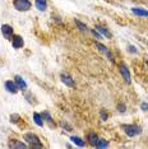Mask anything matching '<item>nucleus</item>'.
Segmentation results:
<instances>
[{
	"instance_id": "obj_1",
	"label": "nucleus",
	"mask_w": 148,
	"mask_h": 149,
	"mask_svg": "<svg viewBox=\"0 0 148 149\" xmlns=\"http://www.w3.org/2000/svg\"><path fill=\"white\" fill-rule=\"evenodd\" d=\"M24 140L29 144L31 148H42L41 140H40L38 136L33 133H26L24 134Z\"/></svg>"
},
{
	"instance_id": "obj_2",
	"label": "nucleus",
	"mask_w": 148,
	"mask_h": 149,
	"mask_svg": "<svg viewBox=\"0 0 148 149\" xmlns=\"http://www.w3.org/2000/svg\"><path fill=\"white\" fill-rule=\"evenodd\" d=\"M123 129H124V131H125V134L130 138H133V136H135V135L142 133V127L138 126V125H134V124L123 125Z\"/></svg>"
},
{
	"instance_id": "obj_3",
	"label": "nucleus",
	"mask_w": 148,
	"mask_h": 149,
	"mask_svg": "<svg viewBox=\"0 0 148 149\" xmlns=\"http://www.w3.org/2000/svg\"><path fill=\"white\" fill-rule=\"evenodd\" d=\"M13 5L17 10L19 12H27L31 9L32 3L29 0H13Z\"/></svg>"
},
{
	"instance_id": "obj_4",
	"label": "nucleus",
	"mask_w": 148,
	"mask_h": 149,
	"mask_svg": "<svg viewBox=\"0 0 148 149\" xmlns=\"http://www.w3.org/2000/svg\"><path fill=\"white\" fill-rule=\"evenodd\" d=\"M119 70H120V73H121L123 79L125 80V83H126V84H129L130 82H132V78H130L129 69H128V66L125 65V64H124V63L120 64V65H119Z\"/></svg>"
},
{
	"instance_id": "obj_5",
	"label": "nucleus",
	"mask_w": 148,
	"mask_h": 149,
	"mask_svg": "<svg viewBox=\"0 0 148 149\" xmlns=\"http://www.w3.org/2000/svg\"><path fill=\"white\" fill-rule=\"evenodd\" d=\"M23 45H24V41H23V38L21 36H18V35H13V37H12V46L14 47V49H22L23 47Z\"/></svg>"
},
{
	"instance_id": "obj_6",
	"label": "nucleus",
	"mask_w": 148,
	"mask_h": 149,
	"mask_svg": "<svg viewBox=\"0 0 148 149\" xmlns=\"http://www.w3.org/2000/svg\"><path fill=\"white\" fill-rule=\"evenodd\" d=\"M60 79H61V82L65 84V86H68V87H74V86H75L74 79L69 75V74H66V73H63L61 75H60Z\"/></svg>"
},
{
	"instance_id": "obj_7",
	"label": "nucleus",
	"mask_w": 148,
	"mask_h": 149,
	"mask_svg": "<svg viewBox=\"0 0 148 149\" xmlns=\"http://www.w3.org/2000/svg\"><path fill=\"white\" fill-rule=\"evenodd\" d=\"M95 46H96L97 49L100 50L101 52H103V54H105V55H106L107 57H109V59L111 60V61H114V56H112V54L110 52V50L107 49V47H106L105 45H102V43H100V42H96V43H95Z\"/></svg>"
},
{
	"instance_id": "obj_8",
	"label": "nucleus",
	"mask_w": 148,
	"mask_h": 149,
	"mask_svg": "<svg viewBox=\"0 0 148 149\" xmlns=\"http://www.w3.org/2000/svg\"><path fill=\"white\" fill-rule=\"evenodd\" d=\"M1 33H3V36H4L5 38L10 40L13 37V28L9 24H3L1 26Z\"/></svg>"
},
{
	"instance_id": "obj_9",
	"label": "nucleus",
	"mask_w": 148,
	"mask_h": 149,
	"mask_svg": "<svg viewBox=\"0 0 148 149\" xmlns=\"http://www.w3.org/2000/svg\"><path fill=\"white\" fill-rule=\"evenodd\" d=\"M5 89L8 91L9 93H17L18 92V87H17V84H15V82H13V80H6L5 82Z\"/></svg>"
},
{
	"instance_id": "obj_10",
	"label": "nucleus",
	"mask_w": 148,
	"mask_h": 149,
	"mask_svg": "<svg viewBox=\"0 0 148 149\" xmlns=\"http://www.w3.org/2000/svg\"><path fill=\"white\" fill-rule=\"evenodd\" d=\"M87 140H88V143L92 145V147H96L97 141H98V135H97L95 131H91V133H88V135H87Z\"/></svg>"
},
{
	"instance_id": "obj_11",
	"label": "nucleus",
	"mask_w": 148,
	"mask_h": 149,
	"mask_svg": "<svg viewBox=\"0 0 148 149\" xmlns=\"http://www.w3.org/2000/svg\"><path fill=\"white\" fill-rule=\"evenodd\" d=\"M14 82H15V84H17V87H18V89L24 91L26 88H27V83L24 82V79H23L21 75H15V77H14Z\"/></svg>"
},
{
	"instance_id": "obj_12",
	"label": "nucleus",
	"mask_w": 148,
	"mask_h": 149,
	"mask_svg": "<svg viewBox=\"0 0 148 149\" xmlns=\"http://www.w3.org/2000/svg\"><path fill=\"white\" fill-rule=\"evenodd\" d=\"M9 148H13V149H26L27 145L24 143H21L19 140L13 139V140H10V143H9Z\"/></svg>"
},
{
	"instance_id": "obj_13",
	"label": "nucleus",
	"mask_w": 148,
	"mask_h": 149,
	"mask_svg": "<svg viewBox=\"0 0 148 149\" xmlns=\"http://www.w3.org/2000/svg\"><path fill=\"white\" fill-rule=\"evenodd\" d=\"M132 13L135 14L138 17H147L148 18V10L146 9H142V8H132Z\"/></svg>"
},
{
	"instance_id": "obj_14",
	"label": "nucleus",
	"mask_w": 148,
	"mask_h": 149,
	"mask_svg": "<svg viewBox=\"0 0 148 149\" xmlns=\"http://www.w3.org/2000/svg\"><path fill=\"white\" fill-rule=\"evenodd\" d=\"M35 5L38 10L43 12V10H46V8H47V0H36Z\"/></svg>"
},
{
	"instance_id": "obj_15",
	"label": "nucleus",
	"mask_w": 148,
	"mask_h": 149,
	"mask_svg": "<svg viewBox=\"0 0 148 149\" xmlns=\"http://www.w3.org/2000/svg\"><path fill=\"white\" fill-rule=\"evenodd\" d=\"M96 31L97 32H100V35L101 36H105V37H107V38H111V33L107 31V28H105V27H102V26H96Z\"/></svg>"
},
{
	"instance_id": "obj_16",
	"label": "nucleus",
	"mask_w": 148,
	"mask_h": 149,
	"mask_svg": "<svg viewBox=\"0 0 148 149\" xmlns=\"http://www.w3.org/2000/svg\"><path fill=\"white\" fill-rule=\"evenodd\" d=\"M33 121H35V124L37 125V126H43V117H42V115L35 112V113H33Z\"/></svg>"
},
{
	"instance_id": "obj_17",
	"label": "nucleus",
	"mask_w": 148,
	"mask_h": 149,
	"mask_svg": "<svg viewBox=\"0 0 148 149\" xmlns=\"http://www.w3.org/2000/svg\"><path fill=\"white\" fill-rule=\"evenodd\" d=\"M70 140H72L74 144L78 145V147H80V148L84 147V145H86V141L83 140L82 138H79V136H72V138H70Z\"/></svg>"
},
{
	"instance_id": "obj_18",
	"label": "nucleus",
	"mask_w": 148,
	"mask_h": 149,
	"mask_svg": "<svg viewBox=\"0 0 148 149\" xmlns=\"http://www.w3.org/2000/svg\"><path fill=\"white\" fill-rule=\"evenodd\" d=\"M74 23L77 24V27L80 29V31H83V32H88L89 29H88V27H87L84 23H82L80 21H78V19H74Z\"/></svg>"
},
{
	"instance_id": "obj_19",
	"label": "nucleus",
	"mask_w": 148,
	"mask_h": 149,
	"mask_svg": "<svg viewBox=\"0 0 148 149\" xmlns=\"http://www.w3.org/2000/svg\"><path fill=\"white\" fill-rule=\"evenodd\" d=\"M109 147V141L105 140V139H100L98 138V141H97L96 144V148H106Z\"/></svg>"
},
{
	"instance_id": "obj_20",
	"label": "nucleus",
	"mask_w": 148,
	"mask_h": 149,
	"mask_svg": "<svg viewBox=\"0 0 148 149\" xmlns=\"http://www.w3.org/2000/svg\"><path fill=\"white\" fill-rule=\"evenodd\" d=\"M117 111H119V112H125L126 111V106H125V103H123V102H119L117 103Z\"/></svg>"
},
{
	"instance_id": "obj_21",
	"label": "nucleus",
	"mask_w": 148,
	"mask_h": 149,
	"mask_svg": "<svg viewBox=\"0 0 148 149\" xmlns=\"http://www.w3.org/2000/svg\"><path fill=\"white\" fill-rule=\"evenodd\" d=\"M42 117H43V120H46L47 123H50V124L52 123V118H51V116H50V113L47 112V111H45V112L42 113Z\"/></svg>"
},
{
	"instance_id": "obj_22",
	"label": "nucleus",
	"mask_w": 148,
	"mask_h": 149,
	"mask_svg": "<svg viewBox=\"0 0 148 149\" xmlns=\"http://www.w3.org/2000/svg\"><path fill=\"white\" fill-rule=\"evenodd\" d=\"M100 116H101V118H102L103 121H106V120H107V117H109V115H107L106 111L101 110V111H100Z\"/></svg>"
},
{
	"instance_id": "obj_23",
	"label": "nucleus",
	"mask_w": 148,
	"mask_h": 149,
	"mask_svg": "<svg viewBox=\"0 0 148 149\" xmlns=\"http://www.w3.org/2000/svg\"><path fill=\"white\" fill-rule=\"evenodd\" d=\"M19 120V115H12V116H10V123H17V121H18Z\"/></svg>"
},
{
	"instance_id": "obj_24",
	"label": "nucleus",
	"mask_w": 148,
	"mask_h": 149,
	"mask_svg": "<svg viewBox=\"0 0 148 149\" xmlns=\"http://www.w3.org/2000/svg\"><path fill=\"white\" fill-rule=\"evenodd\" d=\"M128 51H129V52H132V54H135V52H137V47H135V46H132V45H130L129 47H128Z\"/></svg>"
},
{
	"instance_id": "obj_25",
	"label": "nucleus",
	"mask_w": 148,
	"mask_h": 149,
	"mask_svg": "<svg viewBox=\"0 0 148 149\" xmlns=\"http://www.w3.org/2000/svg\"><path fill=\"white\" fill-rule=\"evenodd\" d=\"M91 32H92V35H93V36H95V37H96V38H102V36H101V35H100V33H98V32H97V31H96V29H92V31H91Z\"/></svg>"
},
{
	"instance_id": "obj_26",
	"label": "nucleus",
	"mask_w": 148,
	"mask_h": 149,
	"mask_svg": "<svg viewBox=\"0 0 148 149\" xmlns=\"http://www.w3.org/2000/svg\"><path fill=\"white\" fill-rule=\"evenodd\" d=\"M140 108H142L143 111H148V103L142 102V103H140Z\"/></svg>"
},
{
	"instance_id": "obj_27",
	"label": "nucleus",
	"mask_w": 148,
	"mask_h": 149,
	"mask_svg": "<svg viewBox=\"0 0 148 149\" xmlns=\"http://www.w3.org/2000/svg\"><path fill=\"white\" fill-rule=\"evenodd\" d=\"M61 125H63V127H66V131H72V127H70V126H69V125L66 124V123H63Z\"/></svg>"
},
{
	"instance_id": "obj_28",
	"label": "nucleus",
	"mask_w": 148,
	"mask_h": 149,
	"mask_svg": "<svg viewBox=\"0 0 148 149\" xmlns=\"http://www.w3.org/2000/svg\"><path fill=\"white\" fill-rule=\"evenodd\" d=\"M147 66H148V61H147Z\"/></svg>"
}]
</instances>
